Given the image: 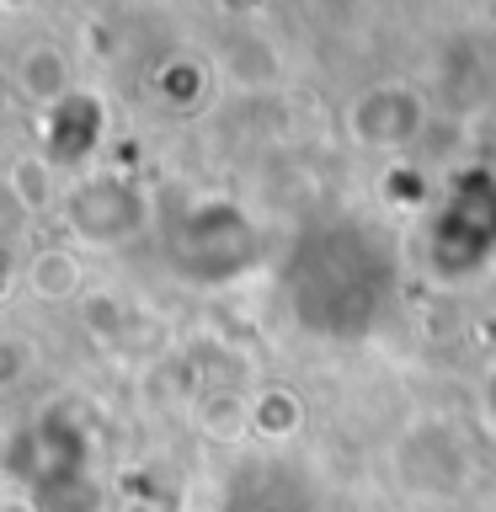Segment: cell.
I'll list each match as a JSON object with an SVG mask.
<instances>
[{"label": "cell", "instance_id": "obj_4", "mask_svg": "<svg viewBox=\"0 0 496 512\" xmlns=\"http://www.w3.org/2000/svg\"><path fill=\"white\" fill-rule=\"evenodd\" d=\"M64 219H70V230L86 246H123V240H134L144 230V198L134 192V182L91 176V182H80L70 192Z\"/></svg>", "mask_w": 496, "mask_h": 512}, {"label": "cell", "instance_id": "obj_5", "mask_svg": "<svg viewBox=\"0 0 496 512\" xmlns=\"http://www.w3.org/2000/svg\"><path fill=\"white\" fill-rule=\"evenodd\" d=\"M400 480H406L411 491H427V496H448V491H459V480H464V448L459 438L448 427H416L400 438Z\"/></svg>", "mask_w": 496, "mask_h": 512}, {"label": "cell", "instance_id": "obj_1", "mask_svg": "<svg viewBox=\"0 0 496 512\" xmlns=\"http://www.w3.org/2000/svg\"><path fill=\"white\" fill-rule=\"evenodd\" d=\"M288 320L326 342H358L379 331L395 304V251L374 224H320L283 262Z\"/></svg>", "mask_w": 496, "mask_h": 512}, {"label": "cell", "instance_id": "obj_8", "mask_svg": "<svg viewBox=\"0 0 496 512\" xmlns=\"http://www.w3.org/2000/svg\"><path fill=\"white\" fill-rule=\"evenodd\" d=\"M304 427V400L294 390H262L251 400V432L262 443H288Z\"/></svg>", "mask_w": 496, "mask_h": 512}, {"label": "cell", "instance_id": "obj_9", "mask_svg": "<svg viewBox=\"0 0 496 512\" xmlns=\"http://www.w3.org/2000/svg\"><path fill=\"white\" fill-rule=\"evenodd\" d=\"M32 294L48 299V304H64L80 294V262L70 251H43L32 262Z\"/></svg>", "mask_w": 496, "mask_h": 512}, {"label": "cell", "instance_id": "obj_6", "mask_svg": "<svg viewBox=\"0 0 496 512\" xmlns=\"http://www.w3.org/2000/svg\"><path fill=\"white\" fill-rule=\"evenodd\" d=\"M102 134V107L91 96H64L54 102V118H48V150L59 160H80Z\"/></svg>", "mask_w": 496, "mask_h": 512}, {"label": "cell", "instance_id": "obj_7", "mask_svg": "<svg viewBox=\"0 0 496 512\" xmlns=\"http://www.w3.org/2000/svg\"><path fill=\"white\" fill-rule=\"evenodd\" d=\"M352 123H358L363 139L395 144V139H406L416 128V107H411L406 91H374V96H363V107H358V118H352Z\"/></svg>", "mask_w": 496, "mask_h": 512}, {"label": "cell", "instance_id": "obj_11", "mask_svg": "<svg viewBox=\"0 0 496 512\" xmlns=\"http://www.w3.org/2000/svg\"><path fill=\"white\" fill-rule=\"evenodd\" d=\"M486 422L496 427V368H491V379H486Z\"/></svg>", "mask_w": 496, "mask_h": 512}, {"label": "cell", "instance_id": "obj_2", "mask_svg": "<svg viewBox=\"0 0 496 512\" xmlns=\"http://www.w3.org/2000/svg\"><path fill=\"white\" fill-rule=\"evenodd\" d=\"M256 256L262 235L235 203H198L171 235V262L187 283H235L256 267Z\"/></svg>", "mask_w": 496, "mask_h": 512}, {"label": "cell", "instance_id": "obj_3", "mask_svg": "<svg viewBox=\"0 0 496 512\" xmlns=\"http://www.w3.org/2000/svg\"><path fill=\"white\" fill-rule=\"evenodd\" d=\"M496 256V182L486 171L459 176L427 230V262L438 278H475Z\"/></svg>", "mask_w": 496, "mask_h": 512}, {"label": "cell", "instance_id": "obj_10", "mask_svg": "<svg viewBox=\"0 0 496 512\" xmlns=\"http://www.w3.org/2000/svg\"><path fill=\"white\" fill-rule=\"evenodd\" d=\"M0 512H43L38 496H27V491H11L6 502H0Z\"/></svg>", "mask_w": 496, "mask_h": 512}]
</instances>
